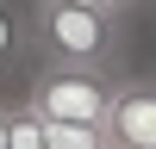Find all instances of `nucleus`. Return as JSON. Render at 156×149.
Instances as JSON below:
<instances>
[{"label":"nucleus","mask_w":156,"mask_h":149,"mask_svg":"<svg viewBox=\"0 0 156 149\" xmlns=\"http://www.w3.org/2000/svg\"><path fill=\"white\" fill-rule=\"evenodd\" d=\"M31 44L44 62L69 68H106L119 50V19L106 6H69V0H37L31 6Z\"/></svg>","instance_id":"1"},{"label":"nucleus","mask_w":156,"mask_h":149,"mask_svg":"<svg viewBox=\"0 0 156 149\" xmlns=\"http://www.w3.org/2000/svg\"><path fill=\"white\" fill-rule=\"evenodd\" d=\"M0 149H6V106H0Z\"/></svg>","instance_id":"6"},{"label":"nucleus","mask_w":156,"mask_h":149,"mask_svg":"<svg viewBox=\"0 0 156 149\" xmlns=\"http://www.w3.org/2000/svg\"><path fill=\"white\" fill-rule=\"evenodd\" d=\"M106 137H112V149H156V81L150 74L112 87Z\"/></svg>","instance_id":"3"},{"label":"nucleus","mask_w":156,"mask_h":149,"mask_svg":"<svg viewBox=\"0 0 156 149\" xmlns=\"http://www.w3.org/2000/svg\"><path fill=\"white\" fill-rule=\"evenodd\" d=\"M6 149H50V137H44V118H37L31 106H6Z\"/></svg>","instance_id":"4"},{"label":"nucleus","mask_w":156,"mask_h":149,"mask_svg":"<svg viewBox=\"0 0 156 149\" xmlns=\"http://www.w3.org/2000/svg\"><path fill=\"white\" fill-rule=\"evenodd\" d=\"M50 149H112L106 124H44Z\"/></svg>","instance_id":"5"},{"label":"nucleus","mask_w":156,"mask_h":149,"mask_svg":"<svg viewBox=\"0 0 156 149\" xmlns=\"http://www.w3.org/2000/svg\"><path fill=\"white\" fill-rule=\"evenodd\" d=\"M112 74L106 68H69V62H44L25 87V106L44 124H106L112 112Z\"/></svg>","instance_id":"2"},{"label":"nucleus","mask_w":156,"mask_h":149,"mask_svg":"<svg viewBox=\"0 0 156 149\" xmlns=\"http://www.w3.org/2000/svg\"><path fill=\"white\" fill-rule=\"evenodd\" d=\"M106 6H125V0H106Z\"/></svg>","instance_id":"7"}]
</instances>
